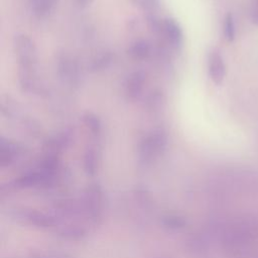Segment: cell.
<instances>
[{"label": "cell", "mask_w": 258, "mask_h": 258, "mask_svg": "<svg viewBox=\"0 0 258 258\" xmlns=\"http://www.w3.org/2000/svg\"><path fill=\"white\" fill-rule=\"evenodd\" d=\"M18 63V82L23 91H31L35 86L36 48L33 40L26 34H18L13 42Z\"/></svg>", "instance_id": "cell-1"}, {"label": "cell", "mask_w": 258, "mask_h": 258, "mask_svg": "<svg viewBox=\"0 0 258 258\" xmlns=\"http://www.w3.org/2000/svg\"><path fill=\"white\" fill-rule=\"evenodd\" d=\"M146 76L142 71H135L131 73L124 86V94L128 101H136L142 94Z\"/></svg>", "instance_id": "cell-2"}, {"label": "cell", "mask_w": 258, "mask_h": 258, "mask_svg": "<svg viewBox=\"0 0 258 258\" xmlns=\"http://www.w3.org/2000/svg\"><path fill=\"white\" fill-rule=\"evenodd\" d=\"M208 74L212 82L216 85H221L226 75V66L221 53L213 49L208 56Z\"/></svg>", "instance_id": "cell-3"}, {"label": "cell", "mask_w": 258, "mask_h": 258, "mask_svg": "<svg viewBox=\"0 0 258 258\" xmlns=\"http://www.w3.org/2000/svg\"><path fill=\"white\" fill-rule=\"evenodd\" d=\"M160 31L162 32L166 41L174 48H178L182 44L183 33L179 24L173 19L166 17L161 20Z\"/></svg>", "instance_id": "cell-4"}, {"label": "cell", "mask_w": 258, "mask_h": 258, "mask_svg": "<svg viewBox=\"0 0 258 258\" xmlns=\"http://www.w3.org/2000/svg\"><path fill=\"white\" fill-rule=\"evenodd\" d=\"M151 46L145 39H137L127 49V54L134 60H145L150 56Z\"/></svg>", "instance_id": "cell-5"}, {"label": "cell", "mask_w": 258, "mask_h": 258, "mask_svg": "<svg viewBox=\"0 0 258 258\" xmlns=\"http://www.w3.org/2000/svg\"><path fill=\"white\" fill-rule=\"evenodd\" d=\"M58 73L60 77L69 83H74L78 78V67L77 63L69 56H62L59 58L58 64Z\"/></svg>", "instance_id": "cell-6"}, {"label": "cell", "mask_w": 258, "mask_h": 258, "mask_svg": "<svg viewBox=\"0 0 258 258\" xmlns=\"http://www.w3.org/2000/svg\"><path fill=\"white\" fill-rule=\"evenodd\" d=\"M28 3L37 18H45L54 10L57 0H28Z\"/></svg>", "instance_id": "cell-7"}, {"label": "cell", "mask_w": 258, "mask_h": 258, "mask_svg": "<svg viewBox=\"0 0 258 258\" xmlns=\"http://www.w3.org/2000/svg\"><path fill=\"white\" fill-rule=\"evenodd\" d=\"M223 33H224V37L227 41L231 42L235 39V35H236V27H235V21H234V17L231 13H228L225 16L224 19V24H223Z\"/></svg>", "instance_id": "cell-8"}, {"label": "cell", "mask_w": 258, "mask_h": 258, "mask_svg": "<svg viewBox=\"0 0 258 258\" xmlns=\"http://www.w3.org/2000/svg\"><path fill=\"white\" fill-rule=\"evenodd\" d=\"M111 59H112V55L110 53L108 52L102 53L92 60V62L90 63V70L92 72L101 71L109 66V63L111 62Z\"/></svg>", "instance_id": "cell-9"}, {"label": "cell", "mask_w": 258, "mask_h": 258, "mask_svg": "<svg viewBox=\"0 0 258 258\" xmlns=\"http://www.w3.org/2000/svg\"><path fill=\"white\" fill-rule=\"evenodd\" d=\"M83 122L85 126L94 133H98L101 130V121L98 116L93 113L85 114L83 117Z\"/></svg>", "instance_id": "cell-10"}, {"label": "cell", "mask_w": 258, "mask_h": 258, "mask_svg": "<svg viewBox=\"0 0 258 258\" xmlns=\"http://www.w3.org/2000/svg\"><path fill=\"white\" fill-rule=\"evenodd\" d=\"M132 2L144 10H154L159 6V0H132Z\"/></svg>", "instance_id": "cell-11"}, {"label": "cell", "mask_w": 258, "mask_h": 258, "mask_svg": "<svg viewBox=\"0 0 258 258\" xmlns=\"http://www.w3.org/2000/svg\"><path fill=\"white\" fill-rule=\"evenodd\" d=\"M251 18H252V22L256 25H258V5H255L252 14H251Z\"/></svg>", "instance_id": "cell-12"}, {"label": "cell", "mask_w": 258, "mask_h": 258, "mask_svg": "<svg viewBox=\"0 0 258 258\" xmlns=\"http://www.w3.org/2000/svg\"><path fill=\"white\" fill-rule=\"evenodd\" d=\"M256 5H258V0H256Z\"/></svg>", "instance_id": "cell-13"}]
</instances>
